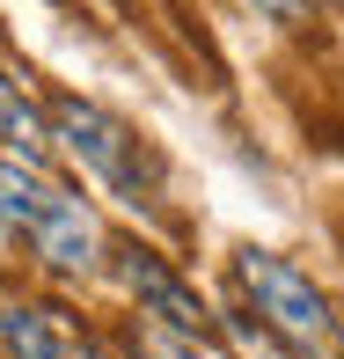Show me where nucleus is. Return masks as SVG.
Here are the masks:
<instances>
[{"instance_id": "obj_4", "label": "nucleus", "mask_w": 344, "mask_h": 359, "mask_svg": "<svg viewBox=\"0 0 344 359\" xmlns=\"http://www.w3.org/2000/svg\"><path fill=\"white\" fill-rule=\"evenodd\" d=\"M0 352L8 359H67L74 330L44 301H0Z\"/></svg>"}, {"instance_id": "obj_3", "label": "nucleus", "mask_w": 344, "mask_h": 359, "mask_svg": "<svg viewBox=\"0 0 344 359\" xmlns=\"http://www.w3.org/2000/svg\"><path fill=\"white\" fill-rule=\"evenodd\" d=\"M110 257H118L125 293L139 301V316H154V330H161V337H184V345H205V337H212V308H205L184 279H176V271L161 264L154 250H139V242H118Z\"/></svg>"}, {"instance_id": "obj_9", "label": "nucleus", "mask_w": 344, "mask_h": 359, "mask_svg": "<svg viewBox=\"0 0 344 359\" xmlns=\"http://www.w3.org/2000/svg\"><path fill=\"white\" fill-rule=\"evenodd\" d=\"M293 359H315V352H293Z\"/></svg>"}, {"instance_id": "obj_5", "label": "nucleus", "mask_w": 344, "mask_h": 359, "mask_svg": "<svg viewBox=\"0 0 344 359\" xmlns=\"http://www.w3.org/2000/svg\"><path fill=\"white\" fill-rule=\"evenodd\" d=\"M0 154L37 161V169H44V154H52V133H44V103H37V95H29L15 74H0Z\"/></svg>"}, {"instance_id": "obj_2", "label": "nucleus", "mask_w": 344, "mask_h": 359, "mask_svg": "<svg viewBox=\"0 0 344 359\" xmlns=\"http://www.w3.org/2000/svg\"><path fill=\"white\" fill-rule=\"evenodd\" d=\"M235 271H242V293L256 301V316H264L271 337H286L293 352H330L337 345V308H330V293L315 286V271H301L278 250H242Z\"/></svg>"}, {"instance_id": "obj_1", "label": "nucleus", "mask_w": 344, "mask_h": 359, "mask_svg": "<svg viewBox=\"0 0 344 359\" xmlns=\"http://www.w3.org/2000/svg\"><path fill=\"white\" fill-rule=\"evenodd\" d=\"M44 133H52V147H67V154L110 191V198L139 205V213H154V205H161V154H154L125 118H110L103 103L52 95V103H44Z\"/></svg>"}, {"instance_id": "obj_8", "label": "nucleus", "mask_w": 344, "mask_h": 359, "mask_svg": "<svg viewBox=\"0 0 344 359\" xmlns=\"http://www.w3.org/2000/svg\"><path fill=\"white\" fill-rule=\"evenodd\" d=\"M67 359H125V352H110V345H95V337H74V352Z\"/></svg>"}, {"instance_id": "obj_7", "label": "nucleus", "mask_w": 344, "mask_h": 359, "mask_svg": "<svg viewBox=\"0 0 344 359\" xmlns=\"http://www.w3.org/2000/svg\"><path fill=\"white\" fill-rule=\"evenodd\" d=\"M256 15H264V22H301L308 8H322V0H249Z\"/></svg>"}, {"instance_id": "obj_6", "label": "nucleus", "mask_w": 344, "mask_h": 359, "mask_svg": "<svg viewBox=\"0 0 344 359\" xmlns=\"http://www.w3.org/2000/svg\"><path fill=\"white\" fill-rule=\"evenodd\" d=\"M146 359H212V352H205V345H184V337H161V330H154V337H146Z\"/></svg>"}]
</instances>
